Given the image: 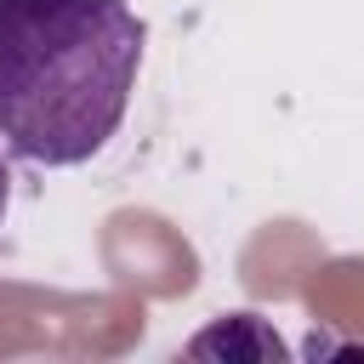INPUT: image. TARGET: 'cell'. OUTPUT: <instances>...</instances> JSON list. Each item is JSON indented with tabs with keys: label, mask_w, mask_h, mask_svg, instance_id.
Returning a JSON list of instances; mask_svg holds the SVG:
<instances>
[{
	"label": "cell",
	"mask_w": 364,
	"mask_h": 364,
	"mask_svg": "<svg viewBox=\"0 0 364 364\" xmlns=\"http://www.w3.org/2000/svg\"><path fill=\"white\" fill-rule=\"evenodd\" d=\"M125 0H0V136L34 165H85L125 119L142 68Z\"/></svg>",
	"instance_id": "6da1fadb"
},
{
	"label": "cell",
	"mask_w": 364,
	"mask_h": 364,
	"mask_svg": "<svg viewBox=\"0 0 364 364\" xmlns=\"http://www.w3.org/2000/svg\"><path fill=\"white\" fill-rule=\"evenodd\" d=\"M6 205H11V171H6V159H0V222H6Z\"/></svg>",
	"instance_id": "7a4b0ae2"
}]
</instances>
